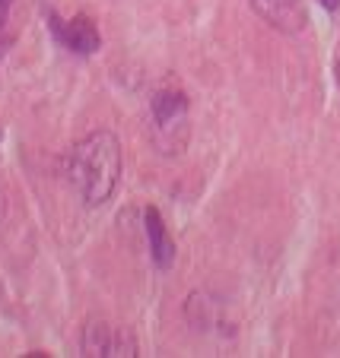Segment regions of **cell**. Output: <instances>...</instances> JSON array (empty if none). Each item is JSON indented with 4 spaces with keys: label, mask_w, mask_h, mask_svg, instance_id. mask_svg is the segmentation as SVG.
Wrapping results in <instances>:
<instances>
[{
    "label": "cell",
    "mask_w": 340,
    "mask_h": 358,
    "mask_svg": "<svg viewBox=\"0 0 340 358\" xmlns=\"http://www.w3.org/2000/svg\"><path fill=\"white\" fill-rule=\"evenodd\" d=\"M67 178L86 206H102L111 200L121 181V143L111 130H93L67 156Z\"/></svg>",
    "instance_id": "obj_1"
},
{
    "label": "cell",
    "mask_w": 340,
    "mask_h": 358,
    "mask_svg": "<svg viewBox=\"0 0 340 358\" xmlns=\"http://www.w3.org/2000/svg\"><path fill=\"white\" fill-rule=\"evenodd\" d=\"M48 32L55 35V41L61 48H67L70 55L80 57H89L102 48V35H99V29L89 16H76V20L64 22L57 13H48Z\"/></svg>",
    "instance_id": "obj_3"
},
{
    "label": "cell",
    "mask_w": 340,
    "mask_h": 358,
    "mask_svg": "<svg viewBox=\"0 0 340 358\" xmlns=\"http://www.w3.org/2000/svg\"><path fill=\"white\" fill-rule=\"evenodd\" d=\"M143 229H147V241H150V260L156 270H172L175 264V241H172L169 229L163 222V213L156 206L143 210Z\"/></svg>",
    "instance_id": "obj_5"
},
{
    "label": "cell",
    "mask_w": 340,
    "mask_h": 358,
    "mask_svg": "<svg viewBox=\"0 0 340 358\" xmlns=\"http://www.w3.org/2000/svg\"><path fill=\"white\" fill-rule=\"evenodd\" d=\"M150 115H153V140H156L159 152L172 156L182 152L184 140H188V95L182 89H156L150 99Z\"/></svg>",
    "instance_id": "obj_2"
},
{
    "label": "cell",
    "mask_w": 340,
    "mask_h": 358,
    "mask_svg": "<svg viewBox=\"0 0 340 358\" xmlns=\"http://www.w3.org/2000/svg\"><path fill=\"white\" fill-rule=\"evenodd\" d=\"M16 0H0V55L7 51L10 45V32H7V22H10V10H13Z\"/></svg>",
    "instance_id": "obj_7"
},
{
    "label": "cell",
    "mask_w": 340,
    "mask_h": 358,
    "mask_svg": "<svg viewBox=\"0 0 340 358\" xmlns=\"http://www.w3.org/2000/svg\"><path fill=\"white\" fill-rule=\"evenodd\" d=\"M0 222H4V190H0Z\"/></svg>",
    "instance_id": "obj_9"
},
{
    "label": "cell",
    "mask_w": 340,
    "mask_h": 358,
    "mask_svg": "<svg viewBox=\"0 0 340 358\" xmlns=\"http://www.w3.org/2000/svg\"><path fill=\"white\" fill-rule=\"evenodd\" d=\"M252 10L267 26L283 35L302 32L308 22V13H306V3H302V0H252Z\"/></svg>",
    "instance_id": "obj_4"
},
{
    "label": "cell",
    "mask_w": 340,
    "mask_h": 358,
    "mask_svg": "<svg viewBox=\"0 0 340 358\" xmlns=\"http://www.w3.org/2000/svg\"><path fill=\"white\" fill-rule=\"evenodd\" d=\"M337 86H340V61H337Z\"/></svg>",
    "instance_id": "obj_10"
},
{
    "label": "cell",
    "mask_w": 340,
    "mask_h": 358,
    "mask_svg": "<svg viewBox=\"0 0 340 358\" xmlns=\"http://www.w3.org/2000/svg\"><path fill=\"white\" fill-rule=\"evenodd\" d=\"M318 3L327 10V13H337V10H340V0H318Z\"/></svg>",
    "instance_id": "obj_8"
},
{
    "label": "cell",
    "mask_w": 340,
    "mask_h": 358,
    "mask_svg": "<svg viewBox=\"0 0 340 358\" xmlns=\"http://www.w3.org/2000/svg\"><path fill=\"white\" fill-rule=\"evenodd\" d=\"M115 343H118V330H111L105 320H86L80 343L86 358H111L115 355Z\"/></svg>",
    "instance_id": "obj_6"
}]
</instances>
